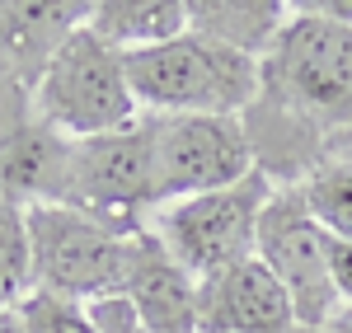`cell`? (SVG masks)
I'll list each match as a JSON object with an SVG mask.
<instances>
[{
  "mask_svg": "<svg viewBox=\"0 0 352 333\" xmlns=\"http://www.w3.org/2000/svg\"><path fill=\"white\" fill-rule=\"evenodd\" d=\"M33 117L43 127H52L66 141H89L109 137L136 122V94L127 84V61L118 47H109L89 19L76 24L52 56L43 61V71L33 76Z\"/></svg>",
  "mask_w": 352,
  "mask_h": 333,
  "instance_id": "obj_2",
  "label": "cell"
},
{
  "mask_svg": "<svg viewBox=\"0 0 352 333\" xmlns=\"http://www.w3.org/2000/svg\"><path fill=\"white\" fill-rule=\"evenodd\" d=\"M258 263L282 282L287 301L296 310L300 329L315 333L338 314V286H333V263H329V235L310 221L296 183L277 188L258 225Z\"/></svg>",
  "mask_w": 352,
  "mask_h": 333,
  "instance_id": "obj_7",
  "label": "cell"
},
{
  "mask_svg": "<svg viewBox=\"0 0 352 333\" xmlns=\"http://www.w3.org/2000/svg\"><path fill=\"white\" fill-rule=\"evenodd\" d=\"M0 333H28L24 319H19V306H14V310H0Z\"/></svg>",
  "mask_w": 352,
  "mask_h": 333,
  "instance_id": "obj_19",
  "label": "cell"
},
{
  "mask_svg": "<svg viewBox=\"0 0 352 333\" xmlns=\"http://www.w3.org/2000/svg\"><path fill=\"white\" fill-rule=\"evenodd\" d=\"M28 291H33L28 211L19 202H0V310H14Z\"/></svg>",
  "mask_w": 352,
  "mask_h": 333,
  "instance_id": "obj_14",
  "label": "cell"
},
{
  "mask_svg": "<svg viewBox=\"0 0 352 333\" xmlns=\"http://www.w3.org/2000/svg\"><path fill=\"white\" fill-rule=\"evenodd\" d=\"M329 263H333V286H338V301L352 310V244L329 240Z\"/></svg>",
  "mask_w": 352,
  "mask_h": 333,
  "instance_id": "obj_17",
  "label": "cell"
},
{
  "mask_svg": "<svg viewBox=\"0 0 352 333\" xmlns=\"http://www.w3.org/2000/svg\"><path fill=\"white\" fill-rule=\"evenodd\" d=\"M197 291H202V282L192 277L146 225H136L122 301L136 310L141 329L146 333H197Z\"/></svg>",
  "mask_w": 352,
  "mask_h": 333,
  "instance_id": "obj_10",
  "label": "cell"
},
{
  "mask_svg": "<svg viewBox=\"0 0 352 333\" xmlns=\"http://www.w3.org/2000/svg\"><path fill=\"white\" fill-rule=\"evenodd\" d=\"M136 108L155 117H240L263 94V61L240 56L202 33H179L160 47L127 52Z\"/></svg>",
  "mask_w": 352,
  "mask_h": 333,
  "instance_id": "obj_1",
  "label": "cell"
},
{
  "mask_svg": "<svg viewBox=\"0 0 352 333\" xmlns=\"http://www.w3.org/2000/svg\"><path fill=\"white\" fill-rule=\"evenodd\" d=\"M287 19H292V5H282V0H188L192 33L240 56H254V61H263L277 47Z\"/></svg>",
  "mask_w": 352,
  "mask_h": 333,
  "instance_id": "obj_11",
  "label": "cell"
},
{
  "mask_svg": "<svg viewBox=\"0 0 352 333\" xmlns=\"http://www.w3.org/2000/svg\"><path fill=\"white\" fill-rule=\"evenodd\" d=\"M197 333H305L282 282L254 258L226 268L197 291Z\"/></svg>",
  "mask_w": 352,
  "mask_h": 333,
  "instance_id": "obj_9",
  "label": "cell"
},
{
  "mask_svg": "<svg viewBox=\"0 0 352 333\" xmlns=\"http://www.w3.org/2000/svg\"><path fill=\"white\" fill-rule=\"evenodd\" d=\"M89 28L118 52H146L188 33V0H104L89 5Z\"/></svg>",
  "mask_w": 352,
  "mask_h": 333,
  "instance_id": "obj_12",
  "label": "cell"
},
{
  "mask_svg": "<svg viewBox=\"0 0 352 333\" xmlns=\"http://www.w3.org/2000/svg\"><path fill=\"white\" fill-rule=\"evenodd\" d=\"M292 10H296V14H315V19H329V24L352 28V0H296Z\"/></svg>",
  "mask_w": 352,
  "mask_h": 333,
  "instance_id": "obj_18",
  "label": "cell"
},
{
  "mask_svg": "<svg viewBox=\"0 0 352 333\" xmlns=\"http://www.w3.org/2000/svg\"><path fill=\"white\" fill-rule=\"evenodd\" d=\"M89 314H94V329H99V333H146V329H141V319H136V310L127 306L122 296L94 301Z\"/></svg>",
  "mask_w": 352,
  "mask_h": 333,
  "instance_id": "obj_16",
  "label": "cell"
},
{
  "mask_svg": "<svg viewBox=\"0 0 352 333\" xmlns=\"http://www.w3.org/2000/svg\"><path fill=\"white\" fill-rule=\"evenodd\" d=\"M61 202L94 216L141 225L155 202V122L136 117L132 127L89 141H66V174H61Z\"/></svg>",
  "mask_w": 352,
  "mask_h": 333,
  "instance_id": "obj_6",
  "label": "cell"
},
{
  "mask_svg": "<svg viewBox=\"0 0 352 333\" xmlns=\"http://www.w3.org/2000/svg\"><path fill=\"white\" fill-rule=\"evenodd\" d=\"M272 193L277 188H272L268 169H254L240 183H226V188H212V193L179 197V202L155 207L146 216V230L197 282H207L258 253V225H263Z\"/></svg>",
  "mask_w": 352,
  "mask_h": 333,
  "instance_id": "obj_4",
  "label": "cell"
},
{
  "mask_svg": "<svg viewBox=\"0 0 352 333\" xmlns=\"http://www.w3.org/2000/svg\"><path fill=\"white\" fill-rule=\"evenodd\" d=\"M296 193L310 211V221L320 225L329 240L352 244V160L310 169L296 183Z\"/></svg>",
  "mask_w": 352,
  "mask_h": 333,
  "instance_id": "obj_13",
  "label": "cell"
},
{
  "mask_svg": "<svg viewBox=\"0 0 352 333\" xmlns=\"http://www.w3.org/2000/svg\"><path fill=\"white\" fill-rule=\"evenodd\" d=\"M155 122V202H179L254 174V141L240 117H151Z\"/></svg>",
  "mask_w": 352,
  "mask_h": 333,
  "instance_id": "obj_8",
  "label": "cell"
},
{
  "mask_svg": "<svg viewBox=\"0 0 352 333\" xmlns=\"http://www.w3.org/2000/svg\"><path fill=\"white\" fill-rule=\"evenodd\" d=\"M28 211V249H33V291H52L71 301H109L122 296L136 225L94 216L66 202H33Z\"/></svg>",
  "mask_w": 352,
  "mask_h": 333,
  "instance_id": "obj_3",
  "label": "cell"
},
{
  "mask_svg": "<svg viewBox=\"0 0 352 333\" xmlns=\"http://www.w3.org/2000/svg\"><path fill=\"white\" fill-rule=\"evenodd\" d=\"M263 89L300 127H348L352 122V28L296 14L277 47L263 56Z\"/></svg>",
  "mask_w": 352,
  "mask_h": 333,
  "instance_id": "obj_5",
  "label": "cell"
},
{
  "mask_svg": "<svg viewBox=\"0 0 352 333\" xmlns=\"http://www.w3.org/2000/svg\"><path fill=\"white\" fill-rule=\"evenodd\" d=\"M19 319L28 333H99L85 301L52 296V291H28L19 301Z\"/></svg>",
  "mask_w": 352,
  "mask_h": 333,
  "instance_id": "obj_15",
  "label": "cell"
}]
</instances>
